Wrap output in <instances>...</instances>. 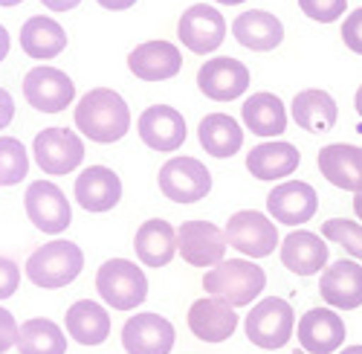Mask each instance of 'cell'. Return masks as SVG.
<instances>
[{
  "mask_svg": "<svg viewBox=\"0 0 362 354\" xmlns=\"http://www.w3.org/2000/svg\"><path fill=\"white\" fill-rule=\"evenodd\" d=\"M18 4H23V0H0V6H6V9L9 6H18Z\"/></svg>",
  "mask_w": 362,
  "mask_h": 354,
  "instance_id": "cell-47",
  "label": "cell"
},
{
  "mask_svg": "<svg viewBox=\"0 0 362 354\" xmlns=\"http://www.w3.org/2000/svg\"><path fill=\"white\" fill-rule=\"evenodd\" d=\"M23 96L41 113H62L76 99V84L64 70L38 64L23 76Z\"/></svg>",
  "mask_w": 362,
  "mask_h": 354,
  "instance_id": "cell-9",
  "label": "cell"
},
{
  "mask_svg": "<svg viewBox=\"0 0 362 354\" xmlns=\"http://www.w3.org/2000/svg\"><path fill=\"white\" fill-rule=\"evenodd\" d=\"M18 351L21 354H64L67 351V337H64L58 322L35 316V319H26L21 326Z\"/></svg>",
  "mask_w": 362,
  "mask_h": 354,
  "instance_id": "cell-32",
  "label": "cell"
},
{
  "mask_svg": "<svg viewBox=\"0 0 362 354\" xmlns=\"http://www.w3.org/2000/svg\"><path fill=\"white\" fill-rule=\"evenodd\" d=\"M84 268V253L78 244L73 241H62L55 239L44 247H38L33 256L26 258V276L33 285L55 290V287H64L70 282L78 279Z\"/></svg>",
  "mask_w": 362,
  "mask_h": 354,
  "instance_id": "cell-3",
  "label": "cell"
},
{
  "mask_svg": "<svg viewBox=\"0 0 362 354\" xmlns=\"http://www.w3.org/2000/svg\"><path fill=\"white\" fill-rule=\"evenodd\" d=\"M23 206H26L29 221L35 224V229L47 235H58L73 224V210H70L67 195L49 181L29 183L23 195Z\"/></svg>",
  "mask_w": 362,
  "mask_h": 354,
  "instance_id": "cell-11",
  "label": "cell"
},
{
  "mask_svg": "<svg viewBox=\"0 0 362 354\" xmlns=\"http://www.w3.org/2000/svg\"><path fill=\"white\" fill-rule=\"evenodd\" d=\"M18 334H21V329H18L15 316L6 308H0V354L9 351L12 346H18Z\"/></svg>",
  "mask_w": 362,
  "mask_h": 354,
  "instance_id": "cell-38",
  "label": "cell"
},
{
  "mask_svg": "<svg viewBox=\"0 0 362 354\" xmlns=\"http://www.w3.org/2000/svg\"><path fill=\"white\" fill-rule=\"evenodd\" d=\"M339 35H342V41H345V47H348L351 52L362 55V6L354 9V12L345 18Z\"/></svg>",
  "mask_w": 362,
  "mask_h": 354,
  "instance_id": "cell-36",
  "label": "cell"
},
{
  "mask_svg": "<svg viewBox=\"0 0 362 354\" xmlns=\"http://www.w3.org/2000/svg\"><path fill=\"white\" fill-rule=\"evenodd\" d=\"M189 329L203 343H223L238 329V314L218 297H203L189 308Z\"/></svg>",
  "mask_w": 362,
  "mask_h": 354,
  "instance_id": "cell-21",
  "label": "cell"
},
{
  "mask_svg": "<svg viewBox=\"0 0 362 354\" xmlns=\"http://www.w3.org/2000/svg\"><path fill=\"white\" fill-rule=\"evenodd\" d=\"M197 139L212 157H232L244 145V128H240L229 113H209L197 125Z\"/></svg>",
  "mask_w": 362,
  "mask_h": 354,
  "instance_id": "cell-31",
  "label": "cell"
},
{
  "mask_svg": "<svg viewBox=\"0 0 362 354\" xmlns=\"http://www.w3.org/2000/svg\"><path fill=\"white\" fill-rule=\"evenodd\" d=\"M298 9L310 21L334 23L348 12V0H298Z\"/></svg>",
  "mask_w": 362,
  "mask_h": 354,
  "instance_id": "cell-35",
  "label": "cell"
},
{
  "mask_svg": "<svg viewBox=\"0 0 362 354\" xmlns=\"http://www.w3.org/2000/svg\"><path fill=\"white\" fill-rule=\"evenodd\" d=\"M354 105H356V113L362 116V84L356 87V96H354Z\"/></svg>",
  "mask_w": 362,
  "mask_h": 354,
  "instance_id": "cell-44",
  "label": "cell"
},
{
  "mask_svg": "<svg viewBox=\"0 0 362 354\" xmlns=\"http://www.w3.org/2000/svg\"><path fill=\"white\" fill-rule=\"evenodd\" d=\"M9 33H6V26L4 23H0V62H4V58L9 55Z\"/></svg>",
  "mask_w": 362,
  "mask_h": 354,
  "instance_id": "cell-42",
  "label": "cell"
},
{
  "mask_svg": "<svg viewBox=\"0 0 362 354\" xmlns=\"http://www.w3.org/2000/svg\"><path fill=\"white\" fill-rule=\"evenodd\" d=\"M244 329H247V337L252 346L276 351V348H284L290 343V337L296 331V314H293L287 299L267 297V299L252 305V311L247 314Z\"/></svg>",
  "mask_w": 362,
  "mask_h": 354,
  "instance_id": "cell-5",
  "label": "cell"
},
{
  "mask_svg": "<svg viewBox=\"0 0 362 354\" xmlns=\"http://www.w3.org/2000/svg\"><path fill=\"white\" fill-rule=\"evenodd\" d=\"M134 250H136V258L145 264V268L160 270L177 253V229L163 218H151L136 229Z\"/></svg>",
  "mask_w": 362,
  "mask_h": 354,
  "instance_id": "cell-25",
  "label": "cell"
},
{
  "mask_svg": "<svg viewBox=\"0 0 362 354\" xmlns=\"http://www.w3.org/2000/svg\"><path fill=\"white\" fill-rule=\"evenodd\" d=\"M122 198V181L107 166H90L76 177V200L87 212H107Z\"/></svg>",
  "mask_w": 362,
  "mask_h": 354,
  "instance_id": "cell-22",
  "label": "cell"
},
{
  "mask_svg": "<svg viewBox=\"0 0 362 354\" xmlns=\"http://www.w3.org/2000/svg\"><path fill=\"white\" fill-rule=\"evenodd\" d=\"M102 9H110V12H122V9H131L136 0H96Z\"/></svg>",
  "mask_w": 362,
  "mask_h": 354,
  "instance_id": "cell-41",
  "label": "cell"
},
{
  "mask_svg": "<svg viewBox=\"0 0 362 354\" xmlns=\"http://www.w3.org/2000/svg\"><path fill=\"white\" fill-rule=\"evenodd\" d=\"M322 239L330 244H339L345 253L362 261V224L345 221V218H330L322 224Z\"/></svg>",
  "mask_w": 362,
  "mask_h": 354,
  "instance_id": "cell-34",
  "label": "cell"
},
{
  "mask_svg": "<svg viewBox=\"0 0 362 354\" xmlns=\"http://www.w3.org/2000/svg\"><path fill=\"white\" fill-rule=\"evenodd\" d=\"M76 128L93 142H116L131 128V110L125 99L110 87H93L76 105Z\"/></svg>",
  "mask_w": 362,
  "mask_h": 354,
  "instance_id": "cell-1",
  "label": "cell"
},
{
  "mask_svg": "<svg viewBox=\"0 0 362 354\" xmlns=\"http://www.w3.org/2000/svg\"><path fill=\"white\" fill-rule=\"evenodd\" d=\"M67 334L81 346H102L110 337V314L93 299H78L64 314Z\"/></svg>",
  "mask_w": 362,
  "mask_h": 354,
  "instance_id": "cell-28",
  "label": "cell"
},
{
  "mask_svg": "<svg viewBox=\"0 0 362 354\" xmlns=\"http://www.w3.org/2000/svg\"><path fill=\"white\" fill-rule=\"evenodd\" d=\"M240 116H244V128H250L255 137H281L287 131V110L284 102L276 93H252L244 105H240Z\"/></svg>",
  "mask_w": 362,
  "mask_h": 354,
  "instance_id": "cell-30",
  "label": "cell"
},
{
  "mask_svg": "<svg viewBox=\"0 0 362 354\" xmlns=\"http://www.w3.org/2000/svg\"><path fill=\"white\" fill-rule=\"evenodd\" d=\"M139 139L154 152H177L186 142V120L171 105H151L139 116Z\"/></svg>",
  "mask_w": 362,
  "mask_h": 354,
  "instance_id": "cell-15",
  "label": "cell"
},
{
  "mask_svg": "<svg viewBox=\"0 0 362 354\" xmlns=\"http://www.w3.org/2000/svg\"><path fill=\"white\" fill-rule=\"evenodd\" d=\"M41 4L49 9V12H70V9H76L81 0H41Z\"/></svg>",
  "mask_w": 362,
  "mask_h": 354,
  "instance_id": "cell-40",
  "label": "cell"
},
{
  "mask_svg": "<svg viewBox=\"0 0 362 354\" xmlns=\"http://www.w3.org/2000/svg\"><path fill=\"white\" fill-rule=\"evenodd\" d=\"M337 354H362V346H348V348H342Z\"/></svg>",
  "mask_w": 362,
  "mask_h": 354,
  "instance_id": "cell-45",
  "label": "cell"
},
{
  "mask_svg": "<svg viewBox=\"0 0 362 354\" xmlns=\"http://www.w3.org/2000/svg\"><path fill=\"white\" fill-rule=\"evenodd\" d=\"M293 354H308V351H305V348H296V351H293Z\"/></svg>",
  "mask_w": 362,
  "mask_h": 354,
  "instance_id": "cell-48",
  "label": "cell"
},
{
  "mask_svg": "<svg viewBox=\"0 0 362 354\" xmlns=\"http://www.w3.org/2000/svg\"><path fill=\"white\" fill-rule=\"evenodd\" d=\"M322 299L337 311H354L362 305V264L339 258L322 270L319 279Z\"/></svg>",
  "mask_w": 362,
  "mask_h": 354,
  "instance_id": "cell-18",
  "label": "cell"
},
{
  "mask_svg": "<svg viewBox=\"0 0 362 354\" xmlns=\"http://www.w3.org/2000/svg\"><path fill=\"white\" fill-rule=\"evenodd\" d=\"M203 287H206L209 297H218V299L229 302L232 308H244L261 297V290L267 287V273L255 261L226 258L218 264V268L206 270Z\"/></svg>",
  "mask_w": 362,
  "mask_h": 354,
  "instance_id": "cell-2",
  "label": "cell"
},
{
  "mask_svg": "<svg viewBox=\"0 0 362 354\" xmlns=\"http://www.w3.org/2000/svg\"><path fill=\"white\" fill-rule=\"evenodd\" d=\"M226 232L209 221H183L177 227V250L194 268H218L226 261Z\"/></svg>",
  "mask_w": 362,
  "mask_h": 354,
  "instance_id": "cell-10",
  "label": "cell"
},
{
  "mask_svg": "<svg viewBox=\"0 0 362 354\" xmlns=\"http://www.w3.org/2000/svg\"><path fill=\"white\" fill-rule=\"evenodd\" d=\"M96 290L113 311H134L148 297V279L142 268L128 258H110L96 273Z\"/></svg>",
  "mask_w": 362,
  "mask_h": 354,
  "instance_id": "cell-4",
  "label": "cell"
},
{
  "mask_svg": "<svg viewBox=\"0 0 362 354\" xmlns=\"http://www.w3.org/2000/svg\"><path fill=\"white\" fill-rule=\"evenodd\" d=\"M281 264L296 276H316L327 264L325 239L308 229H293L281 241Z\"/></svg>",
  "mask_w": 362,
  "mask_h": 354,
  "instance_id": "cell-24",
  "label": "cell"
},
{
  "mask_svg": "<svg viewBox=\"0 0 362 354\" xmlns=\"http://www.w3.org/2000/svg\"><path fill=\"white\" fill-rule=\"evenodd\" d=\"M128 354H168L174 348V326L160 314H134L122 329Z\"/></svg>",
  "mask_w": 362,
  "mask_h": 354,
  "instance_id": "cell-17",
  "label": "cell"
},
{
  "mask_svg": "<svg viewBox=\"0 0 362 354\" xmlns=\"http://www.w3.org/2000/svg\"><path fill=\"white\" fill-rule=\"evenodd\" d=\"M33 157L44 174L62 177L81 166L84 142L70 128H44L33 142Z\"/></svg>",
  "mask_w": 362,
  "mask_h": 354,
  "instance_id": "cell-7",
  "label": "cell"
},
{
  "mask_svg": "<svg viewBox=\"0 0 362 354\" xmlns=\"http://www.w3.org/2000/svg\"><path fill=\"white\" fill-rule=\"evenodd\" d=\"M232 35L240 47H247L252 52H269L284 41V23L273 12L250 9L232 21Z\"/></svg>",
  "mask_w": 362,
  "mask_h": 354,
  "instance_id": "cell-23",
  "label": "cell"
},
{
  "mask_svg": "<svg viewBox=\"0 0 362 354\" xmlns=\"http://www.w3.org/2000/svg\"><path fill=\"white\" fill-rule=\"evenodd\" d=\"M290 110H293L296 125L310 131V134H325V131L334 128L337 120H339L337 99L330 96L327 91H319V87H308V91L296 93Z\"/></svg>",
  "mask_w": 362,
  "mask_h": 354,
  "instance_id": "cell-26",
  "label": "cell"
},
{
  "mask_svg": "<svg viewBox=\"0 0 362 354\" xmlns=\"http://www.w3.org/2000/svg\"><path fill=\"white\" fill-rule=\"evenodd\" d=\"M215 4H223V6H238V4H244V0H215Z\"/></svg>",
  "mask_w": 362,
  "mask_h": 354,
  "instance_id": "cell-46",
  "label": "cell"
},
{
  "mask_svg": "<svg viewBox=\"0 0 362 354\" xmlns=\"http://www.w3.org/2000/svg\"><path fill=\"white\" fill-rule=\"evenodd\" d=\"M160 192L174 203H197L212 192V171L194 157H171L160 169Z\"/></svg>",
  "mask_w": 362,
  "mask_h": 354,
  "instance_id": "cell-8",
  "label": "cell"
},
{
  "mask_svg": "<svg viewBox=\"0 0 362 354\" xmlns=\"http://www.w3.org/2000/svg\"><path fill=\"white\" fill-rule=\"evenodd\" d=\"M319 210V195L305 181H284L267 195V212L287 227L308 224Z\"/></svg>",
  "mask_w": 362,
  "mask_h": 354,
  "instance_id": "cell-14",
  "label": "cell"
},
{
  "mask_svg": "<svg viewBox=\"0 0 362 354\" xmlns=\"http://www.w3.org/2000/svg\"><path fill=\"white\" fill-rule=\"evenodd\" d=\"M64 47H67V33H64V26L58 23L55 18L33 15L21 26V50L29 58L47 62V58L62 55Z\"/></svg>",
  "mask_w": 362,
  "mask_h": 354,
  "instance_id": "cell-29",
  "label": "cell"
},
{
  "mask_svg": "<svg viewBox=\"0 0 362 354\" xmlns=\"http://www.w3.org/2000/svg\"><path fill=\"white\" fill-rule=\"evenodd\" d=\"M29 171V152L15 137H0V186L21 183Z\"/></svg>",
  "mask_w": 362,
  "mask_h": 354,
  "instance_id": "cell-33",
  "label": "cell"
},
{
  "mask_svg": "<svg viewBox=\"0 0 362 354\" xmlns=\"http://www.w3.org/2000/svg\"><path fill=\"white\" fill-rule=\"evenodd\" d=\"M12 116H15V99L9 96V91L0 87V131L12 122Z\"/></svg>",
  "mask_w": 362,
  "mask_h": 354,
  "instance_id": "cell-39",
  "label": "cell"
},
{
  "mask_svg": "<svg viewBox=\"0 0 362 354\" xmlns=\"http://www.w3.org/2000/svg\"><path fill=\"white\" fill-rule=\"evenodd\" d=\"M183 67V55L171 41H145L128 55V70L142 81L174 79Z\"/></svg>",
  "mask_w": 362,
  "mask_h": 354,
  "instance_id": "cell-20",
  "label": "cell"
},
{
  "mask_svg": "<svg viewBox=\"0 0 362 354\" xmlns=\"http://www.w3.org/2000/svg\"><path fill=\"white\" fill-rule=\"evenodd\" d=\"M21 285V270H18V264L6 256H0V302L9 299L12 293L18 290Z\"/></svg>",
  "mask_w": 362,
  "mask_h": 354,
  "instance_id": "cell-37",
  "label": "cell"
},
{
  "mask_svg": "<svg viewBox=\"0 0 362 354\" xmlns=\"http://www.w3.org/2000/svg\"><path fill=\"white\" fill-rule=\"evenodd\" d=\"M223 232H226L229 247H235L238 253H244L250 258H267V256H273L276 247L281 244L276 221H269L264 212H255V210L235 212L226 221Z\"/></svg>",
  "mask_w": 362,
  "mask_h": 354,
  "instance_id": "cell-6",
  "label": "cell"
},
{
  "mask_svg": "<svg viewBox=\"0 0 362 354\" xmlns=\"http://www.w3.org/2000/svg\"><path fill=\"white\" fill-rule=\"evenodd\" d=\"M301 163V154L296 145L273 139V142H261L247 154V169L258 181H284L287 174H293Z\"/></svg>",
  "mask_w": 362,
  "mask_h": 354,
  "instance_id": "cell-27",
  "label": "cell"
},
{
  "mask_svg": "<svg viewBox=\"0 0 362 354\" xmlns=\"http://www.w3.org/2000/svg\"><path fill=\"white\" fill-rule=\"evenodd\" d=\"M197 87L200 93L209 96L212 102H232L240 99L250 87V67L238 58L218 55L197 70Z\"/></svg>",
  "mask_w": 362,
  "mask_h": 354,
  "instance_id": "cell-13",
  "label": "cell"
},
{
  "mask_svg": "<svg viewBox=\"0 0 362 354\" xmlns=\"http://www.w3.org/2000/svg\"><path fill=\"white\" fill-rule=\"evenodd\" d=\"M319 171L322 177L345 192L359 195L362 192V149L348 142H330L325 149H319Z\"/></svg>",
  "mask_w": 362,
  "mask_h": 354,
  "instance_id": "cell-19",
  "label": "cell"
},
{
  "mask_svg": "<svg viewBox=\"0 0 362 354\" xmlns=\"http://www.w3.org/2000/svg\"><path fill=\"white\" fill-rule=\"evenodd\" d=\"M345 337V319L334 308H310L298 319V343L308 354H334Z\"/></svg>",
  "mask_w": 362,
  "mask_h": 354,
  "instance_id": "cell-16",
  "label": "cell"
},
{
  "mask_svg": "<svg viewBox=\"0 0 362 354\" xmlns=\"http://www.w3.org/2000/svg\"><path fill=\"white\" fill-rule=\"evenodd\" d=\"M177 35L180 41H183V47L194 55H209L215 52L223 38H226V21L223 15L209 6V4H194L183 12V18H180L177 23Z\"/></svg>",
  "mask_w": 362,
  "mask_h": 354,
  "instance_id": "cell-12",
  "label": "cell"
},
{
  "mask_svg": "<svg viewBox=\"0 0 362 354\" xmlns=\"http://www.w3.org/2000/svg\"><path fill=\"white\" fill-rule=\"evenodd\" d=\"M354 212H356V218L362 221V192H359V195H354Z\"/></svg>",
  "mask_w": 362,
  "mask_h": 354,
  "instance_id": "cell-43",
  "label": "cell"
}]
</instances>
